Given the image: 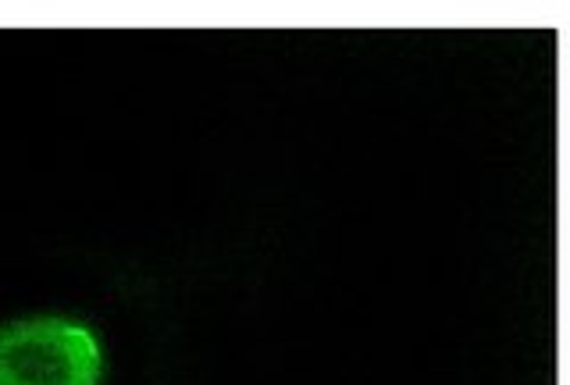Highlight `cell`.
I'll return each mask as SVG.
<instances>
[{"instance_id": "6da1fadb", "label": "cell", "mask_w": 570, "mask_h": 385, "mask_svg": "<svg viewBox=\"0 0 570 385\" xmlns=\"http://www.w3.org/2000/svg\"><path fill=\"white\" fill-rule=\"evenodd\" d=\"M97 336L68 318L0 325V385H100Z\"/></svg>"}]
</instances>
